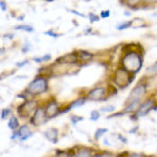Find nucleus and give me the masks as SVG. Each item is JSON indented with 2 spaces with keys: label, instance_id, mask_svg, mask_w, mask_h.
<instances>
[{
  "label": "nucleus",
  "instance_id": "f257e3e1",
  "mask_svg": "<svg viewBox=\"0 0 157 157\" xmlns=\"http://www.w3.org/2000/svg\"><path fill=\"white\" fill-rule=\"evenodd\" d=\"M121 65L126 70L134 75L138 72L143 66V57L135 52H127L121 60Z\"/></svg>",
  "mask_w": 157,
  "mask_h": 157
},
{
  "label": "nucleus",
  "instance_id": "f03ea898",
  "mask_svg": "<svg viewBox=\"0 0 157 157\" xmlns=\"http://www.w3.org/2000/svg\"><path fill=\"white\" fill-rule=\"evenodd\" d=\"M133 80L134 77L131 75V72L126 70L124 67L116 70L114 73V78H113L114 83L120 88H126L133 82Z\"/></svg>",
  "mask_w": 157,
  "mask_h": 157
},
{
  "label": "nucleus",
  "instance_id": "7ed1b4c3",
  "mask_svg": "<svg viewBox=\"0 0 157 157\" xmlns=\"http://www.w3.org/2000/svg\"><path fill=\"white\" fill-rule=\"evenodd\" d=\"M47 88H48V86H47V80L43 77H39L36 78L30 83L29 87H27L26 91L33 95H38V94H41V93L46 92Z\"/></svg>",
  "mask_w": 157,
  "mask_h": 157
},
{
  "label": "nucleus",
  "instance_id": "20e7f679",
  "mask_svg": "<svg viewBox=\"0 0 157 157\" xmlns=\"http://www.w3.org/2000/svg\"><path fill=\"white\" fill-rule=\"evenodd\" d=\"M48 120V117H47L46 115V111H45V109L43 107H38L36 109V111H35L34 115H33L32 120V124L34 126H41L43 124H45Z\"/></svg>",
  "mask_w": 157,
  "mask_h": 157
},
{
  "label": "nucleus",
  "instance_id": "39448f33",
  "mask_svg": "<svg viewBox=\"0 0 157 157\" xmlns=\"http://www.w3.org/2000/svg\"><path fill=\"white\" fill-rule=\"evenodd\" d=\"M37 108H38L37 102H25L22 104V105L19 106L17 111H18L20 116H22V117H27V116H29L33 112H35Z\"/></svg>",
  "mask_w": 157,
  "mask_h": 157
},
{
  "label": "nucleus",
  "instance_id": "423d86ee",
  "mask_svg": "<svg viewBox=\"0 0 157 157\" xmlns=\"http://www.w3.org/2000/svg\"><path fill=\"white\" fill-rule=\"evenodd\" d=\"M146 91H147V85L145 84H140L137 85L135 88H133L132 91L130 92V95L128 98L127 104L134 102V101H140L141 98L146 94Z\"/></svg>",
  "mask_w": 157,
  "mask_h": 157
},
{
  "label": "nucleus",
  "instance_id": "0eeeda50",
  "mask_svg": "<svg viewBox=\"0 0 157 157\" xmlns=\"http://www.w3.org/2000/svg\"><path fill=\"white\" fill-rule=\"evenodd\" d=\"M106 95V89L104 87H97L90 90L87 94V98L90 101H103Z\"/></svg>",
  "mask_w": 157,
  "mask_h": 157
},
{
  "label": "nucleus",
  "instance_id": "6e6552de",
  "mask_svg": "<svg viewBox=\"0 0 157 157\" xmlns=\"http://www.w3.org/2000/svg\"><path fill=\"white\" fill-rule=\"evenodd\" d=\"M45 111H46V115L48 117V120L55 117L59 113H61L59 105H58V103L56 101H50V102H48V104L46 105V108H45Z\"/></svg>",
  "mask_w": 157,
  "mask_h": 157
},
{
  "label": "nucleus",
  "instance_id": "1a4fd4ad",
  "mask_svg": "<svg viewBox=\"0 0 157 157\" xmlns=\"http://www.w3.org/2000/svg\"><path fill=\"white\" fill-rule=\"evenodd\" d=\"M78 61L77 52H71V54H67L63 57H60L57 59V64H75Z\"/></svg>",
  "mask_w": 157,
  "mask_h": 157
},
{
  "label": "nucleus",
  "instance_id": "9d476101",
  "mask_svg": "<svg viewBox=\"0 0 157 157\" xmlns=\"http://www.w3.org/2000/svg\"><path fill=\"white\" fill-rule=\"evenodd\" d=\"M154 105H155V102H154L153 100H148V101H146L145 103H141L138 110L136 111L138 116H144V115H146L147 113H149L152 109L154 108Z\"/></svg>",
  "mask_w": 157,
  "mask_h": 157
},
{
  "label": "nucleus",
  "instance_id": "9b49d317",
  "mask_svg": "<svg viewBox=\"0 0 157 157\" xmlns=\"http://www.w3.org/2000/svg\"><path fill=\"white\" fill-rule=\"evenodd\" d=\"M18 133H19V138L21 141H25L27 140L29 137H32L33 135V132H30L29 128L27 126H21L18 130Z\"/></svg>",
  "mask_w": 157,
  "mask_h": 157
},
{
  "label": "nucleus",
  "instance_id": "f8f14e48",
  "mask_svg": "<svg viewBox=\"0 0 157 157\" xmlns=\"http://www.w3.org/2000/svg\"><path fill=\"white\" fill-rule=\"evenodd\" d=\"M58 134H59V132H58L57 129L50 128V129H48V130H46V132L44 133V135H45V137L50 141V143L56 144L58 141Z\"/></svg>",
  "mask_w": 157,
  "mask_h": 157
},
{
  "label": "nucleus",
  "instance_id": "ddd939ff",
  "mask_svg": "<svg viewBox=\"0 0 157 157\" xmlns=\"http://www.w3.org/2000/svg\"><path fill=\"white\" fill-rule=\"evenodd\" d=\"M139 106H140V101H134V102L128 103L127 107L124 109V113H134L138 110Z\"/></svg>",
  "mask_w": 157,
  "mask_h": 157
},
{
  "label": "nucleus",
  "instance_id": "4468645a",
  "mask_svg": "<svg viewBox=\"0 0 157 157\" xmlns=\"http://www.w3.org/2000/svg\"><path fill=\"white\" fill-rule=\"evenodd\" d=\"M78 54V60L81 61H89L92 59L93 55L90 54V52H85V50H78V52H77Z\"/></svg>",
  "mask_w": 157,
  "mask_h": 157
},
{
  "label": "nucleus",
  "instance_id": "2eb2a0df",
  "mask_svg": "<svg viewBox=\"0 0 157 157\" xmlns=\"http://www.w3.org/2000/svg\"><path fill=\"white\" fill-rule=\"evenodd\" d=\"M7 127H9L11 130H16L17 128L19 127V121L18 120H17L15 116H12L11 118H10V121H9V123H7Z\"/></svg>",
  "mask_w": 157,
  "mask_h": 157
},
{
  "label": "nucleus",
  "instance_id": "dca6fc26",
  "mask_svg": "<svg viewBox=\"0 0 157 157\" xmlns=\"http://www.w3.org/2000/svg\"><path fill=\"white\" fill-rule=\"evenodd\" d=\"M75 156L78 157H88L91 156V150L88 148H81L80 150L77 152V154H75Z\"/></svg>",
  "mask_w": 157,
  "mask_h": 157
},
{
  "label": "nucleus",
  "instance_id": "f3484780",
  "mask_svg": "<svg viewBox=\"0 0 157 157\" xmlns=\"http://www.w3.org/2000/svg\"><path fill=\"white\" fill-rule=\"evenodd\" d=\"M86 100H88L87 97L86 98H78V100H75V102H72L71 104L69 105V107L70 108H78V107H81V106H83L85 104L86 102Z\"/></svg>",
  "mask_w": 157,
  "mask_h": 157
},
{
  "label": "nucleus",
  "instance_id": "a211bd4d",
  "mask_svg": "<svg viewBox=\"0 0 157 157\" xmlns=\"http://www.w3.org/2000/svg\"><path fill=\"white\" fill-rule=\"evenodd\" d=\"M146 75H157V62L155 63V64L151 65L150 67L147 68Z\"/></svg>",
  "mask_w": 157,
  "mask_h": 157
},
{
  "label": "nucleus",
  "instance_id": "6ab92c4d",
  "mask_svg": "<svg viewBox=\"0 0 157 157\" xmlns=\"http://www.w3.org/2000/svg\"><path fill=\"white\" fill-rule=\"evenodd\" d=\"M108 132V129H105V128H98L97 129V131H95L94 133V138L97 139V140H98L102 136L104 135L105 133Z\"/></svg>",
  "mask_w": 157,
  "mask_h": 157
},
{
  "label": "nucleus",
  "instance_id": "aec40b11",
  "mask_svg": "<svg viewBox=\"0 0 157 157\" xmlns=\"http://www.w3.org/2000/svg\"><path fill=\"white\" fill-rule=\"evenodd\" d=\"M15 29H17V30H24V32H27V33L34 32V27L29 26V25H19V26L15 27Z\"/></svg>",
  "mask_w": 157,
  "mask_h": 157
},
{
  "label": "nucleus",
  "instance_id": "412c9836",
  "mask_svg": "<svg viewBox=\"0 0 157 157\" xmlns=\"http://www.w3.org/2000/svg\"><path fill=\"white\" fill-rule=\"evenodd\" d=\"M50 59H52V56H50V55H44L41 58H34L33 60H34L35 62H37V63H41V62H46V61H49Z\"/></svg>",
  "mask_w": 157,
  "mask_h": 157
},
{
  "label": "nucleus",
  "instance_id": "4be33fe9",
  "mask_svg": "<svg viewBox=\"0 0 157 157\" xmlns=\"http://www.w3.org/2000/svg\"><path fill=\"white\" fill-rule=\"evenodd\" d=\"M70 120H71V123L73 126H75L78 123V121H82L83 120H84V117L83 116H78V115H75L72 114L71 116H70Z\"/></svg>",
  "mask_w": 157,
  "mask_h": 157
},
{
  "label": "nucleus",
  "instance_id": "5701e85b",
  "mask_svg": "<svg viewBox=\"0 0 157 157\" xmlns=\"http://www.w3.org/2000/svg\"><path fill=\"white\" fill-rule=\"evenodd\" d=\"M100 116H101L100 111L93 110V111H91V114H90V120L92 121H98V118H100Z\"/></svg>",
  "mask_w": 157,
  "mask_h": 157
},
{
  "label": "nucleus",
  "instance_id": "b1692460",
  "mask_svg": "<svg viewBox=\"0 0 157 157\" xmlns=\"http://www.w3.org/2000/svg\"><path fill=\"white\" fill-rule=\"evenodd\" d=\"M131 25H132V21H128V22H125V23L118 24L117 26H116V29L118 30H124V29H128V27H130Z\"/></svg>",
  "mask_w": 157,
  "mask_h": 157
},
{
  "label": "nucleus",
  "instance_id": "393cba45",
  "mask_svg": "<svg viewBox=\"0 0 157 157\" xmlns=\"http://www.w3.org/2000/svg\"><path fill=\"white\" fill-rule=\"evenodd\" d=\"M114 110H115L114 106L109 105V106H105V107H102L100 111H102V112H113Z\"/></svg>",
  "mask_w": 157,
  "mask_h": 157
},
{
  "label": "nucleus",
  "instance_id": "a878e982",
  "mask_svg": "<svg viewBox=\"0 0 157 157\" xmlns=\"http://www.w3.org/2000/svg\"><path fill=\"white\" fill-rule=\"evenodd\" d=\"M32 48V45H30V43L29 42H25L23 45H22V47H21V52H23V54H26L29 50Z\"/></svg>",
  "mask_w": 157,
  "mask_h": 157
},
{
  "label": "nucleus",
  "instance_id": "bb28decb",
  "mask_svg": "<svg viewBox=\"0 0 157 157\" xmlns=\"http://www.w3.org/2000/svg\"><path fill=\"white\" fill-rule=\"evenodd\" d=\"M9 114H11V109H9V108L3 109V110L1 111V120H6Z\"/></svg>",
  "mask_w": 157,
  "mask_h": 157
},
{
  "label": "nucleus",
  "instance_id": "cd10ccee",
  "mask_svg": "<svg viewBox=\"0 0 157 157\" xmlns=\"http://www.w3.org/2000/svg\"><path fill=\"white\" fill-rule=\"evenodd\" d=\"M140 1H141V0H127L128 6H131V7H135L137 4L140 3Z\"/></svg>",
  "mask_w": 157,
  "mask_h": 157
},
{
  "label": "nucleus",
  "instance_id": "c85d7f7f",
  "mask_svg": "<svg viewBox=\"0 0 157 157\" xmlns=\"http://www.w3.org/2000/svg\"><path fill=\"white\" fill-rule=\"evenodd\" d=\"M89 19H90V22L91 23H93V22H97L100 20V18L97 16V15H94L93 13H89Z\"/></svg>",
  "mask_w": 157,
  "mask_h": 157
},
{
  "label": "nucleus",
  "instance_id": "c756f323",
  "mask_svg": "<svg viewBox=\"0 0 157 157\" xmlns=\"http://www.w3.org/2000/svg\"><path fill=\"white\" fill-rule=\"evenodd\" d=\"M45 35H47V36H50V37H52V38H58L59 36H58L56 33L52 32V29H50V30H47V32H45L44 33Z\"/></svg>",
  "mask_w": 157,
  "mask_h": 157
},
{
  "label": "nucleus",
  "instance_id": "7c9ffc66",
  "mask_svg": "<svg viewBox=\"0 0 157 157\" xmlns=\"http://www.w3.org/2000/svg\"><path fill=\"white\" fill-rule=\"evenodd\" d=\"M0 7H1V11L2 12H6V1H3V0H1V1H0Z\"/></svg>",
  "mask_w": 157,
  "mask_h": 157
},
{
  "label": "nucleus",
  "instance_id": "2f4dec72",
  "mask_svg": "<svg viewBox=\"0 0 157 157\" xmlns=\"http://www.w3.org/2000/svg\"><path fill=\"white\" fill-rule=\"evenodd\" d=\"M110 16V11H105V12H102L101 13V17L102 18H108V17Z\"/></svg>",
  "mask_w": 157,
  "mask_h": 157
},
{
  "label": "nucleus",
  "instance_id": "473e14b6",
  "mask_svg": "<svg viewBox=\"0 0 157 157\" xmlns=\"http://www.w3.org/2000/svg\"><path fill=\"white\" fill-rule=\"evenodd\" d=\"M68 12H70V13H72V14H75V15H77V16H80V17H83L84 18L85 17V15L84 14H82V13H78L77 11H75V10H70V11H68Z\"/></svg>",
  "mask_w": 157,
  "mask_h": 157
},
{
  "label": "nucleus",
  "instance_id": "72a5a7b5",
  "mask_svg": "<svg viewBox=\"0 0 157 157\" xmlns=\"http://www.w3.org/2000/svg\"><path fill=\"white\" fill-rule=\"evenodd\" d=\"M130 157H145L146 155L143 153H133V154H129Z\"/></svg>",
  "mask_w": 157,
  "mask_h": 157
},
{
  "label": "nucleus",
  "instance_id": "f704fd0d",
  "mask_svg": "<svg viewBox=\"0 0 157 157\" xmlns=\"http://www.w3.org/2000/svg\"><path fill=\"white\" fill-rule=\"evenodd\" d=\"M26 64H29V61H24V62H18L16 65L18 67H23L24 65H26Z\"/></svg>",
  "mask_w": 157,
  "mask_h": 157
},
{
  "label": "nucleus",
  "instance_id": "c9c22d12",
  "mask_svg": "<svg viewBox=\"0 0 157 157\" xmlns=\"http://www.w3.org/2000/svg\"><path fill=\"white\" fill-rule=\"evenodd\" d=\"M117 137H118V139H120L121 141H123L124 144H126V143H127V139H126V138H124V137H123V136H121V135H118Z\"/></svg>",
  "mask_w": 157,
  "mask_h": 157
},
{
  "label": "nucleus",
  "instance_id": "e433bc0d",
  "mask_svg": "<svg viewBox=\"0 0 157 157\" xmlns=\"http://www.w3.org/2000/svg\"><path fill=\"white\" fill-rule=\"evenodd\" d=\"M137 130H138V127H134V129H132V130L129 131V133H135Z\"/></svg>",
  "mask_w": 157,
  "mask_h": 157
},
{
  "label": "nucleus",
  "instance_id": "4c0bfd02",
  "mask_svg": "<svg viewBox=\"0 0 157 157\" xmlns=\"http://www.w3.org/2000/svg\"><path fill=\"white\" fill-rule=\"evenodd\" d=\"M145 1L147 2V3H155V2L157 1V0H145Z\"/></svg>",
  "mask_w": 157,
  "mask_h": 157
},
{
  "label": "nucleus",
  "instance_id": "58836bf2",
  "mask_svg": "<svg viewBox=\"0 0 157 157\" xmlns=\"http://www.w3.org/2000/svg\"><path fill=\"white\" fill-rule=\"evenodd\" d=\"M3 37L4 38H9V39H13V38H14V36H13V35H4Z\"/></svg>",
  "mask_w": 157,
  "mask_h": 157
},
{
  "label": "nucleus",
  "instance_id": "ea45409f",
  "mask_svg": "<svg viewBox=\"0 0 157 157\" xmlns=\"http://www.w3.org/2000/svg\"><path fill=\"white\" fill-rule=\"evenodd\" d=\"M104 144H106V145H107V146H110V143H109V141H108V139H107V138H106L105 140H104Z\"/></svg>",
  "mask_w": 157,
  "mask_h": 157
},
{
  "label": "nucleus",
  "instance_id": "a19ab883",
  "mask_svg": "<svg viewBox=\"0 0 157 157\" xmlns=\"http://www.w3.org/2000/svg\"><path fill=\"white\" fill-rule=\"evenodd\" d=\"M131 15V13H129V12H125V16H130Z\"/></svg>",
  "mask_w": 157,
  "mask_h": 157
},
{
  "label": "nucleus",
  "instance_id": "79ce46f5",
  "mask_svg": "<svg viewBox=\"0 0 157 157\" xmlns=\"http://www.w3.org/2000/svg\"><path fill=\"white\" fill-rule=\"evenodd\" d=\"M86 1H89V0H86Z\"/></svg>",
  "mask_w": 157,
  "mask_h": 157
}]
</instances>
